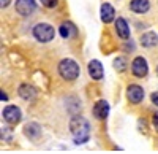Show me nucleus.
Returning a JSON list of instances; mask_svg holds the SVG:
<instances>
[{
    "instance_id": "f3484780",
    "label": "nucleus",
    "mask_w": 158,
    "mask_h": 154,
    "mask_svg": "<svg viewBox=\"0 0 158 154\" xmlns=\"http://www.w3.org/2000/svg\"><path fill=\"white\" fill-rule=\"evenodd\" d=\"M114 68H115L117 72H125V68H127L125 59H123V57H117V59L114 60Z\"/></svg>"
},
{
    "instance_id": "f8f14e48",
    "label": "nucleus",
    "mask_w": 158,
    "mask_h": 154,
    "mask_svg": "<svg viewBox=\"0 0 158 154\" xmlns=\"http://www.w3.org/2000/svg\"><path fill=\"white\" fill-rule=\"evenodd\" d=\"M18 94L22 100H33L36 97V89L32 86V84H27V83H22L18 89Z\"/></svg>"
},
{
    "instance_id": "6e6552de",
    "label": "nucleus",
    "mask_w": 158,
    "mask_h": 154,
    "mask_svg": "<svg viewBox=\"0 0 158 154\" xmlns=\"http://www.w3.org/2000/svg\"><path fill=\"white\" fill-rule=\"evenodd\" d=\"M22 132L30 142H38V140L41 138V135H43V129H41V125H40L38 122H27L24 125Z\"/></svg>"
},
{
    "instance_id": "6ab92c4d",
    "label": "nucleus",
    "mask_w": 158,
    "mask_h": 154,
    "mask_svg": "<svg viewBox=\"0 0 158 154\" xmlns=\"http://www.w3.org/2000/svg\"><path fill=\"white\" fill-rule=\"evenodd\" d=\"M46 8H54L56 5H57V0H40Z\"/></svg>"
},
{
    "instance_id": "39448f33",
    "label": "nucleus",
    "mask_w": 158,
    "mask_h": 154,
    "mask_svg": "<svg viewBox=\"0 0 158 154\" xmlns=\"http://www.w3.org/2000/svg\"><path fill=\"white\" fill-rule=\"evenodd\" d=\"M131 73H133L136 78H144L149 73V64L146 60V57L138 56L131 60Z\"/></svg>"
},
{
    "instance_id": "9d476101",
    "label": "nucleus",
    "mask_w": 158,
    "mask_h": 154,
    "mask_svg": "<svg viewBox=\"0 0 158 154\" xmlns=\"http://www.w3.org/2000/svg\"><path fill=\"white\" fill-rule=\"evenodd\" d=\"M36 10L35 0H16V11L21 16H30Z\"/></svg>"
},
{
    "instance_id": "f257e3e1",
    "label": "nucleus",
    "mask_w": 158,
    "mask_h": 154,
    "mask_svg": "<svg viewBox=\"0 0 158 154\" xmlns=\"http://www.w3.org/2000/svg\"><path fill=\"white\" fill-rule=\"evenodd\" d=\"M90 122L84 116H73L70 119V132L74 145H84L90 140Z\"/></svg>"
},
{
    "instance_id": "393cba45",
    "label": "nucleus",
    "mask_w": 158,
    "mask_h": 154,
    "mask_svg": "<svg viewBox=\"0 0 158 154\" xmlns=\"http://www.w3.org/2000/svg\"><path fill=\"white\" fill-rule=\"evenodd\" d=\"M156 75H158V67H156Z\"/></svg>"
},
{
    "instance_id": "1a4fd4ad",
    "label": "nucleus",
    "mask_w": 158,
    "mask_h": 154,
    "mask_svg": "<svg viewBox=\"0 0 158 154\" xmlns=\"http://www.w3.org/2000/svg\"><path fill=\"white\" fill-rule=\"evenodd\" d=\"M87 72H89V76L92 80H95V81H100L103 80V76H104V68H103V64L97 59H92L89 62V65H87Z\"/></svg>"
},
{
    "instance_id": "a211bd4d",
    "label": "nucleus",
    "mask_w": 158,
    "mask_h": 154,
    "mask_svg": "<svg viewBox=\"0 0 158 154\" xmlns=\"http://www.w3.org/2000/svg\"><path fill=\"white\" fill-rule=\"evenodd\" d=\"M2 140L6 143H10L13 140V130L10 129V127H2Z\"/></svg>"
},
{
    "instance_id": "aec40b11",
    "label": "nucleus",
    "mask_w": 158,
    "mask_h": 154,
    "mask_svg": "<svg viewBox=\"0 0 158 154\" xmlns=\"http://www.w3.org/2000/svg\"><path fill=\"white\" fill-rule=\"evenodd\" d=\"M152 125H153L155 132H158V113L153 114V118H152Z\"/></svg>"
},
{
    "instance_id": "7ed1b4c3",
    "label": "nucleus",
    "mask_w": 158,
    "mask_h": 154,
    "mask_svg": "<svg viewBox=\"0 0 158 154\" xmlns=\"http://www.w3.org/2000/svg\"><path fill=\"white\" fill-rule=\"evenodd\" d=\"M33 37H35V40L40 42V43H49L54 40V37H56V29L52 27L51 24H46V22H40L36 24L33 30H32Z\"/></svg>"
},
{
    "instance_id": "ddd939ff",
    "label": "nucleus",
    "mask_w": 158,
    "mask_h": 154,
    "mask_svg": "<svg viewBox=\"0 0 158 154\" xmlns=\"http://www.w3.org/2000/svg\"><path fill=\"white\" fill-rule=\"evenodd\" d=\"M115 33L122 38V40H128L130 38V25L123 18L115 19Z\"/></svg>"
},
{
    "instance_id": "412c9836",
    "label": "nucleus",
    "mask_w": 158,
    "mask_h": 154,
    "mask_svg": "<svg viewBox=\"0 0 158 154\" xmlns=\"http://www.w3.org/2000/svg\"><path fill=\"white\" fill-rule=\"evenodd\" d=\"M150 99H152V102H153V105L158 107V92H152V94H150Z\"/></svg>"
},
{
    "instance_id": "b1692460",
    "label": "nucleus",
    "mask_w": 158,
    "mask_h": 154,
    "mask_svg": "<svg viewBox=\"0 0 158 154\" xmlns=\"http://www.w3.org/2000/svg\"><path fill=\"white\" fill-rule=\"evenodd\" d=\"M10 2H11V0H0V7H2V8H6V7L10 5Z\"/></svg>"
},
{
    "instance_id": "4be33fe9",
    "label": "nucleus",
    "mask_w": 158,
    "mask_h": 154,
    "mask_svg": "<svg viewBox=\"0 0 158 154\" xmlns=\"http://www.w3.org/2000/svg\"><path fill=\"white\" fill-rule=\"evenodd\" d=\"M135 49V45H133V42H128L127 45H125V51H133Z\"/></svg>"
},
{
    "instance_id": "f03ea898",
    "label": "nucleus",
    "mask_w": 158,
    "mask_h": 154,
    "mask_svg": "<svg viewBox=\"0 0 158 154\" xmlns=\"http://www.w3.org/2000/svg\"><path fill=\"white\" fill-rule=\"evenodd\" d=\"M59 75L62 76V80L65 81H76L81 75V68H79V64L73 59H62L57 65Z\"/></svg>"
},
{
    "instance_id": "5701e85b",
    "label": "nucleus",
    "mask_w": 158,
    "mask_h": 154,
    "mask_svg": "<svg viewBox=\"0 0 158 154\" xmlns=\"http://www.w3.org/2000/svg\"><path fill=\"white\" fill-rule=\"evenodd\" d=\"M0 100H2V102H8V95H6V92L0 91Z\"/></svg>"
},
{
    "instance_id": "9b49d317",
    "label": "nucleus",
    "mask_w": 158,
    "mask_h": 154,
    "mask_svg": "<svg viewBox=\"0 0 158 154\" xmlns=\"http://www.w3.org/2000/svg\"><path fill=\"white\" fill-rule=\"evenodd\" d=\"M59 33H60V37L62 38H65V40H68V38H73V37H76L77 35V27L73 24V22H70V21H67V22H63L60 27H59Z\"/></svg>"
},
{
    "instance_id": "20e7f679",
    "label": "nucleus",
    "mask_w": 158,
    "mask_h": 154,
    "mask_svg": "<svg viewBox=\"0 0 158 154\" xmlns=\"http://www.w3.org/2000/svg\"><path fill=\"white\" fill-rule=\"evenodd\" d=\"M2 118H3V121H5L6 124L16 125V124H19L21 119H22V111H21V108L16 107V105H8V107H5L3 111H2Z\"/></svg>"
},
{
    "instance_id": "0eeeda50",
    "label": "nucleus",
    "mask_w": 158,
    "mask_h": 154,
    "mask_svg": "<svg viewBox=\"0 0 158 154\" xmlns=\"http://www.w3.org/2000/svg\"><path fill=\"white\" fill-rule=\"evenodd\" d=\"M127 99H128L130 103H133V105L141 103V102L144 100V89H142V86L130 84L127 87Z\"/></svg>"
},
{
    "instance_id": "423d86ee",
    "label": "nucleus",
    "mask_w": 158,
    "mask_h": 154,
    "mask_svg": "<svg viewBox=\"0 0 158 154\" xmlns=\"http://www.w3.org/2000/svg\"><path fill=\"white\" fill-rule=\"evenodd\" d=\"M109 111H111V107L106 100H97L94 103V108H92V114L94 118L98 119V121H104L108 116H109Z\"/></svg>"
},
{
    "instance_id": "4468645a",
    "label": "nucleus",
    "mask_w": 158,
    "mask_h": 154,
    "mask_svg": "<svg viewBox=\"0 0 158 154\" xmlns=\"http://www.w3.org/2000/svg\"><path fill=\"white\" fill-rule=\"evenodd\" d=\"M100 18L104 24H109L115 19V11L112 8V5L109 3H103L101 5V11H100Z\"/></svg>"
},
{
    "instance_id": "dca6fc26",
    "label": "nucleus",
    "mask_w": 158,
    "mask_h": 154,
    "mask_svg": "<svg viewBox=\"0 0 158 154\" xmlns=\"http://www.w3.org/2000/svg\"><path fill=\"white\" fill-rule=\"evenodd\" d=\"M130 8H131V11L138 13V15H142V13L149 11L150 3H149V0H131Z\"/></svg>"
},
{
    "instance_id": "2eb2a0df",
    "label": "nucleus",
    "mask_w": 158,
    "mask_h": 154,
    "mask_svg": "<svg viewBox=\"0 0 158 154\" xmlns=\"http://www.w3.org/2000/svg\"><path fill=\"white\" fill-rule=\"evenodd\" d=\"M141 45L144 48H153L158 45V35L155 32H146L141 35Z\"/></svg>"
}]
</instances>
